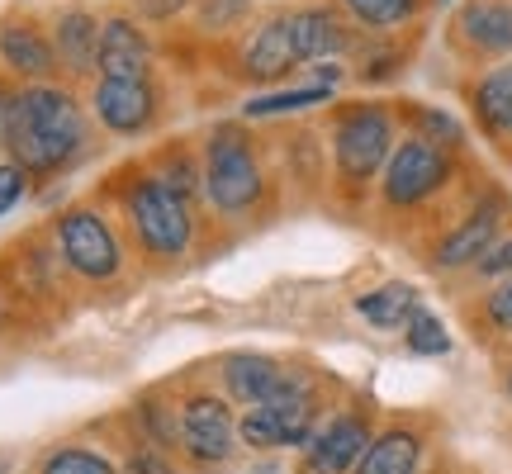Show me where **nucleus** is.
Listing matches in <instances>:
<instances>
[{
	"instance_id": "b1692460",
	"label": "nucleus",
	"mask_w": 512,
	"mask_h": 474,
	"mask_svg": "<svg viewBox=\"0 0 512 474\" xmlns=\"http://www.w3.org/2000/svg\"><path fill=\"white\" fill-rule=\"evenodd\" d=\"M465 323L479 332V342H512V275L479 294L465 309Z\"/></svg>"
},
{
	"instance_id": "72a5a7b5",
	"label": "nucleus",
	"mask_w": 512,
	"mask_h": 474,
	"mask_svg": "<svg viewBox=\"0 0 512 474\" xmlns=\"http://www.w3.org/2000/svg\"><path fill=\"white\" fill-rule=\"evenodd\" d=\"M128 474H171V460H166L162 446H138L128 456Z\"/></svg>"
},
{
	"instance_id": "ddd939ff",
	"label": "nucleus",
	"mask_w": 512,
	"mask_h": 474,
	"mask_svg": "<svg viewBox=\"0 0 512 474\" xmlns=\"http://www.w3.org/2000/svg\"><path fill=\"white\" fill-rule=\"evenodd\" d=\"M238 76L242 81H285L299 72L290 43V10H271L256 24H247L238 38Z\"/></svg>"
},
{
	"instance_id": "393cba45",
	"label": "nucleus",
	"mask_w": 512,
	"mask_h": 474,
	"mask_svg": "<svg viewBox=\"0 0 512 474\" xmlns=\"http://www.w3.org/2000/svg\"><path fill=\"white\" fill-rule=\"evenodd\" d=\"M318 105H337V91L332 86H294V91H271V95H252L242 114L247 119H280V114H299V110H318Z\"/></svg>"
},
{
	"instance_id": "5701e85b",
	"label": "nucleus",
	"mask_w": 512,
	"mask_h": 474,
	"mask_svg": "<svg viewBox=\"0 0 512 474\" xmlns=\"http://www.w3.org/2000/svg\"><path fill=\"white\" fill-rule=\"evenodd\" d=\"M394 114H399L403 133H418V138L446 147V152H465V124L451 110L422 105V100H403V105H394Z\"/></svg>"
},
{
	"instance_id": "6e6552de",
	"label": "nucleus",
	"mask_w": 512,
	"mask_h": 474,
	"mask_svg": "<svg viewBox=\"0 0 512 474\" xmlns=\"http://www.w3.org/2000/svg\"><path fill=\"white\" fill-rule=\"evenodd\" d=\"M57 247H62V261L81 280H114L124 271L119 233L110 228V219L100 209H67L57 219Z\"/></svg>"
},
{
	"instance_id": "423d86ee",
	"label": "nucleus",
	"mask_w": 512,
	"mask_h": 474,
	"mask_svg": "<svg viewBox=\"0 0 512 474\" xmlns=\"http://www.w3.org/2000/svg\"><path fill=\"white\" fill-rule=\"evenodd\" d=\"M508 214H512V200L508 190L494 181H484L460 204V214L446 228H441L432 242H427V266L441 275H456V271H470L479 256L489 252L498 242V233L508 228Z\"/></svg>"
},
{
	"instance_id": "473e14b6",
	"label": "nucleus",
	"mask_w": 512,
	"mask_h": 474,
	"mask_svg": "<svg viewBox=\"0 0 512 474\" xmlns=\"http://www.w3.org/2000/svg\"><path fill=\"white\" fill-rule=\"evenodd\" d=\"M24 185H29V171L15 162H0V219L24 200Z\"/></svg>"
},
{
	"instance_id": "4c0bfd02",
	"label": "nucleus",
	"mask_w": 512,
	"mask_h": 474,
	"mask_svg": "<svg viewBox=\"0 0 512 474\" xmlns=\"http://www.w3.org/2000/svg\"><path fill=\"white\" fill-rule=\"evenodd\" d=\"M503 157H508V162H512V147H503Z\"/></svg>"
},
{
	"instance_id": "4468645a",
	"label": "nucleus",
	"mask_w": 512,
	"mask_h": 474,
	"mask_svg": "<svg viewBox=\"0 0 512 474\" xmlns=\"http://www.w3.org/2000/svg\"><path fill=\"white\" fill-rule=\"evenodd\" d=\"M460 95H465V110H470L479 133L498 152L512 147V57L508 62H494V67H479L475 76H465Z\"/></svg>"
},
{
	"instance_id": "dca6fc26",
	"label": "nucleus",
	"mask_w": 512,
	"mask_h": 474,
	"mask_svg": "<svg viewBox=\"0 0 512 474\" xmlns=\"http://www.w3.org/2000/svg\"><path fill=\"white\" fill-rule=\"evenodd\" d=\"M152 72V38L133 15L100 19V62L95 76H143Z\"/></svg>"
},
{
	"instance_id": "7ed1b4c3",
	"label": "nucleus",
	"mask_w": 512,
	"mask_h": 474,
	"mask_svg": "<svg viewBox=\"0 0 512 474\" xmlns=\"http://www.w3.org/2000/svg\"><path fill=\"white\" fill-rule=\"evenodd\" d=\"M460 171H465V152H446L418 133H403L375 185V209L384 219H422L427 209L456 195Z\"/></svg>"
},
{
	"instance_id": "f3484780",
	"label": "nucleus",
	"mask_w": 512,
	"mask_h": 474,
	"mask_svg": "<svg viewBox=\"0 0 512 474\" xmlns=\"http://www.w3.org/2000/svg\"><path fill=\"white\" fill-rule=\"evenodd\" d=\"M219 370H223L228 399H238L242 408H256V403H271L285 389L294 365L275 361V356H261V351H233V356H223Z\"/></svg>"
},
{
	"instance_id": "c85d7f7f",
	"label": "nucleus",
	"mask_w": 512,
	"mask_h": 474,
	"mask_svg": "<svg viewBox=\"0 0 512 474\" xmlns=\"http://www.w3.org/2000/svg\"><path fill=\"white\" fill-rule=\"evenodd\" d=\"M138 422H143V432L152 437V446H181V403L176 408H166L157 399H143L138 403Z\"/></svg>"
},
{
	"instance_id": "6ab92c4d",
	"label": "nucleus",
	"mask_w": 512,
	"mask_h": 474,
	"mask_svg": "<svg viewBox=\"0 0 512 474\" xmlns=\"http://www.w3.org/2000/svg\"><path fill=\"white\" fill-rule=\"evenodd\" d=\"M53 48H57V67L72 76H95V62H100V15L91 10H62L53 19Z\"/></svg>"
},
{
	"instance_id": "412c9836",
	"label": "nucleus",
	"mask_w": 512,
	"mask_h": 474,
	"mask_svg": "<svg viewBox=\"0 0 512 474\" xmlns=\"http://www.w3.org/2000/svg\"><path fill=\"white\" fill-rule=\"evenodd\" d=\"M332 10H342L361 34H399L432 10V0H332Z\"/></svg>"
},
{
	"instance_id": "2f4dec72",
	"label": "nucleus",
	"mask_w": 512,
	"mask_h": 474,
	"mask_svg": "<svg viewBox=\"0 0 512 474\" xmlns=\"http://www.w3.org/2000/svg\"><path fill=\"white\" fill-rule=\"evenodd\" d=\"M195 0H133V19L138 24H171L176 15H185Z\"/></svg>"
},
{
	"instance_id": "aec40b11",
	"label": "nucleus",
	"mask_w": 512,
	"mask_h": 474,
	"mask_svg": "<svg viewBox=\"0 0 512 474\" xmlns=\"http://www.w3.org/2000/svg\"><path fill=\"white\" fill-rule=\"evenodd\" d=\"M413 62V43H403L399 34H366L361 48L351 53V81L361 86H389L399 81Z\"/></svg>"
},
{
	"instance_id": "cd10ccee",
	"label": "nucleus",
	"mask_w": 512,
	"mask_h": 474,
	"mask_svg": "<svg viewBox=\"0 0 512 474\" xmlns=\"http://www.w3.org/2000/svg\"><path fill=\"white\" fill-rule=\"evenodd\" d=\"M38 474H119V470H114L110 456H100L91 446H57L38 465Z\"/></svg>"
},
{
	"instance_id": "f8f14e48",
	"label": "nucleus",
	"mask_w": 512,
	"mask_h": 474,
	"mask_svg": "<svg viewBox=\"0 0 512 474\" xmlns=\"http://www.w3.org/2000/svg\"><path fill=\"white\" fill-rule=\"evenodd\" d=\"M361 29L351 24L342 10L332 5H299L290 10V43L299 67H318V62H347L361 48Z\"/></svg>"
},
{
	"instance_id": "4be33fe9",
	"label": "nucleus",
	"mask_w": 512,
	"mask_h": 474,
	"mask_svg": "<svg viewBox=\"0 0 512 474\" xmlns=\"http://www.w3.org/2000/svg\"><path fill=\"white\" fill-rule=\"evenodd\" d=\"M418 309H422V299L408 280H384L375 290L356 294V313H361L375 332H403Z\"/></svg>"
},
{
	"instance_id": "9b49d317",
	"label": "nucleus",
	"mask_w": 512,
	"mask_h": 474,
	"mask_svg": "<svg viewBox=\"0 0 512 474\" xmlns=\"http://www.w3.org/2000/svg\"><path fill=\"white\" fill-rule=\"evenodd\" d=\"M91 110L110 133H119V138H138V133H147V128L157 124L162 95H157L152 72H143V76H95Z\"/></svg>"
},
{
	"instance_id": "a211bd4d",
	"label": "nucleus",
	"mask_w": 512,
	"mask_h": 474,
	"mask_svg": "<svg viewBox=\"0 0 512 474\" xmlns=\"http://www.w3.org/2000/svg\"><path fill=\"white\" fill-rule=\"evenodd\" d=\"M427 460V427L422 422H389L375 432L370 451L351 474H422Z\"/></svg>"
},
{
	"instance_id": "20e7f679",
	"label": "nucleus",
	"mask_w": 512,
	"mask_h": 474,
	"mask_svg": "<svg viewBox=\"0 0 512 474\" xmlns=\"http://www.w3.org/2000/svg\"><path fill=\"white\" fill-rule=\"evenodd\" d=\"M200 176L204 195L219 214H233V219L252 214L266 195V166H261V147L247 133V124H219L204 138Z\"/></svg>"
},
{
	"instance_id": "7c9ffc66",
	"label": "nucleus",
	"mask_w": 512,
	"mask_h": 474,
	"mask_svg": "<svg viewBox=\"0 0 512 474\" xmlns=\"http://www.w3.org/2000/svg\"><path fill=\"white\" fill-rule=\"evenodd\" d=\"M508 275H512V223L498 233L494 247L479 256L475 266H470V280H479L484 290H489V285H498V280H508Z\"/></svg>"
},
{
	"instance_id": "0eeeda50",
	"label": "nucleus",
	"mask_w": 512,
	"mask_h": 474,
	"mask_svg": "<svg viewBox=\"0 0 512 474\" xmlns=\"http://www.w3.org/2000/svg\"><path fill=\"white\" fill-rule=\"evenodd\" d=\"M446 48L470 67H494L512 57V0H456L446 19Z\"/></svg>"
},
{
	"instance_id": "f03ea898",
	"label": "nucleus",
	"mask_w": 512,
	"mask_h": 474,
	"mask_svg": "<svg viewBox=\"0 0 512 474\" xmlns=\"http://www.w3.org/2000/svg\"><path fill=\"white\" fill-rule=\"evenodd\" d=\"M81 147H86V110L67 86L57 81L19 86L10 110V138H5L15 166H24L29 176H53Z\"/></svg>"
},
{
	"instance_id": "39448f33",
	"label": "nucleus",
	"mask_w": 512,
	"mask_h": 474,
	"mask_svg": "<svg viewBox=\"0 0 512 474\" xmlns=\"http://www.w3.org/2000/svg\"><path fill=\"white\" fill-rule=\"evenodd\" d=\"M124 214L128 228L138 237L152 261H181L195 242V214H190V200L176 195L171 185L157 176V171H138L124 190Z\"/></svg>"
},
{
	"instance_id": "9d476101",
	"label": "nucleus",
	"mask_w": 512,
	"mask_h": 474,
	"mask_svg": "<svg viewBox=\"0 0 512 474\" xmlns=\"http://www.w3.org/2000/svg\"><path fill=\"white\" fill-rule=\"evenodd\" d=\"M238 446V418L214 389H195L181 399V451L195 465H228Z\"/></svg>"
},
{
	"instance_id": "e433bc0d",
	"label": "nucleus",
	"mask_w": 512,
	"mask_h": 474,
	"mask_svg": "<svg viewBox=\"0 0 512 474\" xmlns=\"http://www.w3.org/2000/svg\"><path fill=\"white\" fill-rule=\"evenodd\" d=\"M432 5H437V10H451V5H456V0H432Z\"/></svg>"
},
{
	"instance_id": "f704fd0d",
	"label": "nucleus",
	"mask_w": 512,
	"mask_h": 474,
	"mask_svg": "<svg viewBox=\"0 0 512 474\" xmlns=\"http://www.w3.org/2000/svg\"><path fill=\"white\" fill-rule=\"evenodd\" d=\"M10 110H15V91L0 86V147H5V138H10Z\"/></svg>"
},
{
	"instance_id": "f257e3e1",
	"label": "nucleus",
	"mask_w": 512,
	"mask_h": 474,
	"mask_svg": "<svg viewBox=\"0 0 512 474\" xmlns=\"http://www.w3.org/2000/svg\"><path fill=\"white\" fill-rule=\"evenodd\" d=\"M399 114L389 100H337L328 119V157L337 200L361 209L375 200L384 162L399 143Z\"/></svg>"
},
{
	"instance_id": "c9c22d12",
	"label": "nucleus",
	"mask_w": 512,
	"mask_h": 474,
	"mask_svg": "<svg viewBox=\"0 0 512 474\" xmlns=\"http://www.w3.org/2000/svg\"><path fill=\"white\" fill-rule=\"evenodd\" d=\"M503 394H508V399H512V361L503 365Z\"/></svg>"
},
{
	"instance_id": "a878e982",
	"label": "nucleus",
	"mask_w": 512,
	"mask_h": 474,
	"mask_svg": "<svg viewBox=\"0 0 512 474\" xmlns=\"http://www.w3.org/2000/svg\"><path fill=\"white\" fill-rule=\"evenodd\" d=\"M238 441L247 451H280L285 446V418L275 403H256L247 413H238Z\"/></svg>"
},
{
	"instance_id": "2eb2a0df",
	"label": "nucleus",
	"mask_w": 512,
	"mask_h": 474,
	"mask_svg": "<svg viewBox=\"0 0 512 474\" xmlns=\"http://www.w3.org/2000/svg\"><path fill=\"white\" fill-rule=\"evenodd\" d=\"M0 62L5 72H15L24 86H38V81H53L62 67H57V48L53 34L34 24V19H5L0 24Z\"/></svg>"
},
{
	"instance_id": "1a4fd4ad",
	"label": "nucleus",
	"mask_w": 512,
	"mask_h": 474,
	"mask_svg": "<svg viewBox=\"0 0 512 474\" xmlns=\"http://www.w3.org/2000/svg\"><path fill=\"white\" fill-rule=\"evenodd\" d=\"M375 413L366 403H347V408H332L328 422L313 432V441L304 446V474H351L361 465V456L375 441Z\"/></svg>"
},
{
	"instance_id": "c756f323",
	"label": "nucleus",
	"mask_w": 512,
	"mask_h": 474,
	"mask_svg": "<svg viewBox=\"0 0 512 474\" xmlns=\"http://www.w3.org/2000/svg\"><path fill=\"white\" fill-rule=\"evenodd\" d=\"M247 15H252V0H195V19H200L204 34H228V29H238V24H247Z\"/></svg>"
},
{
	"instance_id": "bb28decb",
	"label": "nucleus",
	"mask_w": 512,
	"mask_h": 474,
	"mask_svg": "<svg viewBox=\"0 0 512 474\" xmlns=\"http://www.w3.org/2000/svg\"><path fill=\"white\" fill-rule=\"evenodd\" d=\"M403 347L413 351V356H446L451 351V332L441 323L437 313L422 304L413 318H408V328H403Z\"/></svg>"
}]
</instances>
